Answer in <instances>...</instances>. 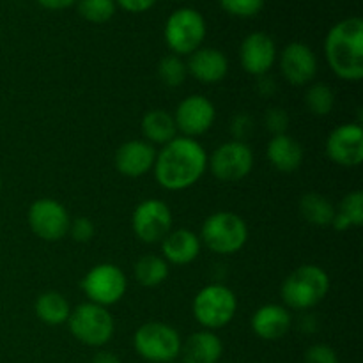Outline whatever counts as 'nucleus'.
<instances>
[{"label":"nucleus","instance_id":"1","mask_svg":"<svg viewBox=\"0 0 363 363\" xmlns=\"http://www.w3.org/2000/svg\"><path fill=\"white\" fill-rule=\"evenodd\" d=\"M152 170L158 184L165 190H188L208 170V152L195 138L176 137L156 152Z\"/></svg>","mask_w":363,"mask_h":363},{"label":"nucleus","instance_id":"2","mask_svg":"<svg viewBox=\"0 0 363 363\" xmlns=\"http://www.w3.org/2000/svg\"><path fill=\"white\" fill-rule=\"evenodd\" d=\"M325 55L330 69L346 82L363 78V20L344 18L330 28L325 41Z\"/></svg>","mask_w":363,"mask_h":363},{"label":"nucleus","instance_id":"3","mask_svg":"<svg viewBox=\"0 0 363 363\" xmlns=\"http://www.w3.org/2000/svg\"><path fill=\"white\" fill-rule=\"evenodd\" d=\"M328 291V273L318 264H303L287 275L280 294L286 307L294 308V311H308L321 303Z\"/></svg>","mask_w":363,"mask_h":363},{"label":"nucleus","instance_id":"4","mask_svg":"<svg viewBox=\"0 0 363 363\" xmlns=\"http://www.w3.org/2000/svg\"><path fill=\"white\" fill-rule=\"evenodd\" d=\"M199 238L215 254L233 255L247 245L248 225L236 213L216 211L204 220Z\"/></svg>","mask_w":363,"mask_h":363},{"label":"nucleus","instance_id":"5","mask_svg":"<svg viewBox=\"0 0 363 363\" xmlns=\"http://www.w3.org/2000/svg\"><path fill=\"white\" fill-rule=\"evenodd\" d=\"M69 332L78 342L89 347H101L112 340L116 332V321L108 308L87 301L71 308L67 318Z\"/></svg>","mask_w":363,"mask_h":363},{"label":"nucleus","instance_id":"6","mask_svg":"<svg viewBox=\"0 0 363 363\" xmlns=\"http://www.w3.org/2000/svg\"><path fill=\"white\" fill-rule=\"evenodd\" d=\"M194 318L204 330L225 328L234 319L238 311V298L233 289L222 284H211L202 287L194 298Z\"/></svg>","mask_w":363,"mask_h":363},{"label":"nucleus","instance_id":"7","mask_svg":"<svg viewBox=\"0 0 363 363\" xmlns=\"http://www.w3.org/2000/svg\"><path fill=\"white\" fill-rule=\"evenodd\" d=\"M179 332L162 321L144 323L133 335V347L144 360L151 363L176 362L181 353Z\"/></svg>","mask_w":363,"mask_h":363},{"label":"nucleus","instance_id":"8","mask_svg":"<svg viewBox=\"0 0 363 363\" xmlns=\"http://www.w3.org/2000/svg\"><path fill=\"white\" fill-rule=\"evenodd\" d=\"M206 20L197 9L181 7L169 16L165 23V43L174 55H191L206 39Z\"/></svg>","mask_w":363,"mask_h":363},{"label":"nucleus","instance_id":"9","mask_svg":"<svg viewBox=\"0 0 363 363\" xmlns=\"http://www.w3.org/2000/svg\"><path fill=\"white\" fill-rule=\"evenodd\" d=\"M82 291L91 303L110 307L119 303L128 289V279L123 269L110 262L96 264L85 273L80 282Z\"/></svg>","mask_w":363,"mask_h":363},{"label":"nucleus","instance_id":"10","mask_svg":"<svg viewBox=\"0 0 363 363\" xmlns=\"http://www.w3.org/2000/svg\"><path fill=\"white\" fill-rule=\"evenodd\" d=\"M208 167L216 179L223 183H238L254 169V151L247 142H223L211 152Z\"/></svg>","mask_w":363,"mask_h":363},{"label":"nucleus","instance_id":"11","mask_svg":"<svg viewBox=\"0 0 363 363\" xmlns=\"http://www.w3.org/2000/svg\"><path fill=\"white\" fill-rule=\"evenodd\" d=\"M172 223L174 216L169 204L160 199L142 201L131 215V229L145 245L162 243L163 238L172 230Z\"/></svg>","mask_w":363,"mask_h":363},{"label":"nucleus","instance_id":"12","mask_svg":"<svg viewBox=\"0 0 363 363\" xmlns=\"http://www.w3.org/2000/svg\"><path fill=\"white\" fill-rule=\"evenodd\" d=\"M27 222L32 233L45 241H59L69 230V213L55 199H38L27 211Z\"/></svg>","mask_w":363,"mask_h":363},{"label":"nucleus","instance_id":"13","mask_svg":"<svg viewBox=\"0 0 363 363\" xmlns=\"http://www.w3.org/2000/svg\"><path fill=\"white\" fill-rule=\"evenodd\" d=\"M326 155L333 163L353 169L363 162V128L360 123L340 124L326 138Z\"/></svg>","mask_w":363,"mask_h":363},{"label":"nucleus","instance_id":"14","mask_svg":"<svg viewBox=\"0 0 363 363\" xmlns=\"http://www.w3.org/2000/svg\"><path fill=\"white\" fill-rule=\"evenodd\" d=\"M215 119V105L202 94L186 96V98L177 105L176 113H174L177 131H181L183 137L190 138L204 135L206 131L211 130Z\"/></svg>","mask_w":363,"mask_h":363},{"label":"nucleus","instance_id":"15","mask_svg":"<svg viewBox=\"0 0 363 363\" xmlns=\"http://www.w3.org/2000/svg\"><path fill=\"white\" fill-rule=\"evenodd\" d=\"M280 71L287 84L303 87L314 80L318 73V57L311 46L305 43L293 41L280 53Z\"/></svg>","mask_w":363,"mask_h":363},{"label":"nucleus","instance_id":"16","mask_svg":"<svg viewBox=\"0 0 363 363\" xmlns=\"http://www.w3.org/2000/svg\"><path fill=\"white\" fill-rule=\"evenodd\" d=\"M241 67L248 74L264 77L277 62V45L266 32H252L240 46Z\"/></svg>","mask_w":363,"mask_h":363},{"label":"nucleus","instance_id":"17","mask_svg":"<svg viewBox=\"0 0 363 363\" xmlns=\"http://www.w3.org/2000/svg\"><path fill=\"white\" fill-rule=\"evenodd\" d=\"M188 74L201 84H218L229 73V59L216 48H199L188 55Z\"/></svg>","mask_w":363,"mask_h":363},{"label":"nucleus","instance_id":"18","mask_svg":"<svg viewBox=\"0 0 363 363\" xmlns=\"http://www.w3.org/2000/svg\"><path fill=\"white\" fill-rule=\"evenodd\" d=\"M156 149L145 140H128L116 151V169L126 177H142L152 170Z\"/></svg>","mask_w":363,"mask_h":363},{"label":"nucleus","instance_id":"19","mask_svg":"<svg viewBox=\"0 0 363 363\" xmlns=\"http://www.w3.org/2000/svg\"><path fill=\"white\" fill-rule=\"evenodd\" d=\"M293 326V318L286 307L277 303H268L259 307L252 315V330L262 340H280L287 335Z\"/></svg>","mask_w":363,"mask_h":363},{"label":"nucleus","instance_id":"20","mask_svg":"<svg viewBox=\"0 0 363 363\" xmlns=\"http://www.w3.org/2000/svg\"><path fill=\"white\" fill-rule=\"evenodd\" d=\"M201 238L190 229L170 230L162 240V257L169 264L186 266L201 254Z\"/></svg>","mask_w":363,"mask_h":363},{"label":"nucleus","instance_id":"21","mask_svg":"<svg viewBox=\"0 0 363 363\" xmlns=\"http://www.w3.org/2000/svg\"><path fill=\"white\" fill-rule=\"evenodd\" d=\"M222 354L223 344L220 337L209 330H201L181 344L179 357L183 363H220Z\"/></svg>","mask_w":363,"mask_h":363},{"label":"nucleus","instance_id":"22","mask_svg":"<svg viewBox=\"0 0 363 363\" xmlns=\"http://www.w3.org/2000/svg\"><path fill=\"white\" fill-rule=\"evenodd\" d=\"M266 155H268L269 163L275 167L279 172L291 174L296 172L303 163V147L300 142L291 135H273L272 140L268 142L266 147Z\"/></svg>","mask_w":363,"mask_h":363},{"label":"nucleus","instance_id":"23","mask_svg":"<svg viewBox=\"0 0 363 363\" xmlns=\"http://www.w3.org/2000/svg\"><path fill=\"white\" fill-rule=\"evenodd\" d=\"M142 133H144L145 142H149L151 145L169 144L170 140L177 137V126L174 116L162 108L149 110L142 117Z\"/></svg>","mask_w":363,"mask_h":363},{"label":"nucleus","instance_id":"24","mask_svg":"<svg viewBox=\"0 0 363 363\" xmlns=\"http://www.w3.org/2000/svg\"><path fill=\"white\" fill-rule=\"evenodd\" d=\"M35 315L48 326H60L67 323L71 314L69 301L57 291H46L35 300Z\"/></svg>","mask_w":363,"mask_h":363},{"label":"nucleus","instance_id":"25","mask_svg":"<svg viewBox=\"0 0 363 363\" xmlns=\"http://www.w3.org/2000/svg\"><path fill=\"white\" fill-rule=\"evenodd\" d=\"M300 215L314 227H330L335 218V206L321 194H305L300 199Z\"/></svg>","mask_w":363,"mask_h":363},{"label":"nucleus","instance_id":"26","mask_svg":"<svg viewBox=\"0 0 363 363\" xmlns=\"http://www.w3.org/2000/svg\"><path fill=\"white\" fill-rule=\"evenodd\" d=\"M363 223V191L357 190L347 194L335 209V218L332 227L339 233L350 230L351 227H360Z\"/></svg>","mask_w":363,"mask_h":363},{"label":"nucleus","instance_id":"27","mask_svg":"<svg viewBox=\"0 0 363 363\" xmlns=\"http://www.w3.org/2000/svg\"><path fill=\"white\" fill-rule=\"evenodd\" d=\"M135 279L144 287H158L169 277V262L162 255L147 254L135 262Z\"/></svg>","mask_w":363,"mask_h":363},{"label":"nucleus","instance_id":"28","mask_svg":"<svg viewBox=\"0 0 363 363\" xmlns=\"http://www.w3.org/2000/svg\"><path fill=\"white\" fill-rule=\"evenodd\" d=\"M305 105L314 116L326 117L335 106V92L328 84L315 82V84L308 85L307 92H305Z\"/></svg>","mask_w":363,"mask_h":363},{"label":"nucleus","instance_id":"29","mask_svg":"<svg viewBox=\"0 0 363 363\" xmlns=\"http://www.w3.org/2000/svg\"><path fill=\"white\" fill-rule=\"evenodd\" d=\"M158 77L167 87H179L188 77L186 62L179 55H174V53L162 57L158 64Z\"/></svg>","mask_w":363,"mask_h":363},{"label":"nucleus","instance_id":"30","mask_svg":"<svg viewBox=\"0 0 363 363\" xmlns=\"http://www.w3.org/2000/svg\"><path fill=\"white\" fill-rule=\"evenodd\" d=\"M78 13L91 23H106L116 14V0H78Z\"/></svg>","mask_w":363,"mask_h":363},{"label":"nucleus","instance_id":"31","mask_svg":"<svg viewBox=\"0 0 363 363\" xmlns=\"http://www.w3.org/2000/svg\"><path fill=\"white\" fill-rule=\"evenodd\" d=\"M227 14L236 18H252L261 13L264 0H218Z\"/></svg>","mask_w":363,"mask_h":363},{"label":"nucleus","instance_id":"32","mask_svg":"<svg viewBox=\"0 0 363 363\" xmlns=\"http://www.w3.org/2000/svg\"><path fill=\"white\" fill-rule=\"evenodd\" d=\"M264 124L266 128H268V131H272L273 135L286 133L287 128H289V113L284 108L273 106V108H269L268 112H266Z\"/></svg>","mask_w":363,"mask_h":363},{"label":"nucleus","instance_id":"33","mask_svg":"<svg viewBox=\"0 0 363 363\" xmlns=\"http://www.w3.org/2000/svg\"><path fill=\"white\" fill-rule=\"evenodd\" d=\"M67 234H71V238H73L77 243H87V241H91L96 234L94 223H92V220L85 218V216L74 218L71 220Z\"/></svg>","mask_w":363,"mask_h":363},{"label":"nucleus","instance_id":"34","mask_svg":"<svg viewBox=\"0 0 363 363\" xmlns=\"http://www.w3.org/2000/svg\"><path fill=\"white\" fill-rule=\"evenodd\" d=\"M305 363H339L335 350L326 344H314L305 351Z\"/></svg>","mask_w":363,"mask_h":363},{"label":"nucleus","instance_id":"35","mask_svg":"<svg viewBox=\"0 0 363 363\" xmlns=\"http://www.w3.org/2000/svg\"><path fill=\"white\" fill-rule=\"evenodd\" d=\"M230 133H233V140L247 142V138L254 133V121L247 113H240L230 123Z\"/></svg>","mask_w":363,"mask_h":363},{"label":"nucleus","instance_id":"36","mask_svg":"<svg viewBox=\"0 0 363 363\" xmlns=\"http://www.w3.org/2000/svg\"><path fill=\"white\" fill-rule=\"evenodd\" d=\"M158 0H116V6L123 7L128 13H145L151 9Z\"/></svg>","mask_w":363,"mask_h":363},{"label":"nucleus","instance_id":"37","mask_svg":"<svg viewBox=\"0 0 363 363\" xmlns=\"http://www.w3.org/2000/svg\"><path fill=\"white\" fill-rule=\"evenodd\" d=\"M78 0H38V4L41 7H45V9H50V11H62V9H67V7L74 6Z\"/></svg>","mask_w":363,"mask_h":363},{"label":"nucleus","instance_id":"38","mask_svg":"<svg viewBox=\"0 0 363 363\" xmlns=\"http://www.w3.org/2000/svg\"><path fill=\"white\" fill-rule=\"evenodd\" d=\"M91 363H121V360L117 354L110 353V351H99L92 357Z\"/></svg>","mask_w":363,"mask_h":363},{"label":"nucleus","instance_id":"39","mask_svg":"<svg viewBox=\"0 0 363 363\" xmlns=\"http://www.w3.org/2000/svg\"><path fill=\"white\" fill-rule=\"evenodd\" d=\"M0 190H2V176H0Z\"/></svg>","mask_w":363,"mask_h":363},{"label":"nucleus","instance_id":"40","mask_svg":"<svg viewBox=\"0 0 363 363\" xmlns=\"http://www.w3.org/2000/svg\"><path fill=\"white\" fill-rule=\"evenodd\" d=\"M176 2H181V0H176Z\"/></svg>","mask_w":363,"mask_h":363},{"label":"nucleus","instance_id":"41","mask_svg":"<svg viewBox=\"0 0 363 363\" xmlns=\"http://www.w3.org/2000/svg\"><path fill=\"white\" fill-rule=\"evenodd\" d=\"M170 363H176V362H170Z\"/></svg>","mask_w":363,"mask_h":363},{"label":"nucleus","instance_id":"42","mask_svg":"<svg viewBox=\"0 0 363 363\" xmlns=\"http://www.w3.org/2000/svg\"><path fill=\"white\" fill-rule=\"evenodd\" d=\"M225 363H229V362H225Z\"/></svg>","mask_w":363,"mask_h":363}]
</instances>
